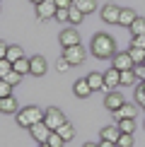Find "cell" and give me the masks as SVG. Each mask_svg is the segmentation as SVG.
<instances>
[{"label": "cell", "mask_w": 145, "mask_h": 147, "mask_svg": "<svg viewBox=\"0 0 145 147\" xmlns=\"http://www.w3.org/2000/svg\"><path fill=\"white\" fill-rule=\"evenodd\" d=\"M89 51H92V56L99 58V60L114 58L116 56V41H114L109 34H97L92 39V44H89Z\"/></svg>", "instance_id": "1"}, {"label": "cell", "mask_w": 145, "mask_h": 147, "mask_svg": "<svg viewBox=\"0 0 145 147\" xmlns=\"http://www.w3.org/2000/svg\"><path fill=\"white\" fill-rule=\"evenodd\" d=\"M46 116V109H39V106H27L17 113V123L22 128H32L34 123H41Z\"/></svg>", "instance_id": "2"}, {"label": "cell", "mask_w": 145, "mask_h": 147, "mask_svg": "<svg viewBox=\"0 0 145 147\" xmlns=\"http://www.w3.org/2000/svg\"><path fill=\"white\" fill-rule=\"evenodd\" d=\"M44 123L51 128V130H58V128L65 123V116H63V111H60V109L48 106V109H46V116H44Z\"/></svg>", "instance_id": "3"}, {"label": "cell", "mask_w": 145, "mask_h": 147, "mask_svg": "<svg viewBox=\"0 0 145 147\" xmlns=\"http://www.w3.org/2000/svg\"><path fill=\"white\" fill-rule=\"evenodd\" d=\"M56 12H58L56 0H44V3L36 5V17L39 20H56Z\"/></svg>", "instance_id": "4"}, {"label": "cell", "mask_w": 145, "mask_h": 147, "mask_svg": "<svg viewBox=\"0 0 145 147\" xmlns=\"http://www.w3.org/2000/svg\"><path fill=\"white\" fill-rule=\"evenodd\" d=\"M114 68H116V70H121V72H126V70H136V60H133L131 58V53L128 51H123V53H116V56H114Z\"/></svg>", "instance_id": "5"}, {"label": "cell", "mask_w": 145, "mask_h": 147, "mask_svg": "<svg viewBox=\"0 0 145 147\" xmlns=\"http://www.w3.org/2000/svg\"><path fill=\"white\" fill-rule=\"evenodd\" d=\"M29 133H32V138H34L39 145H44V142H48V138H51L53 130L44 123V121H41V123H34L32 128H29Z\"/></svg>", "instance_id": "6"}, {"label": "cell", "mask_w": 145, "mask_h": 147, "mask_svg": "<svg viewBox=\"0 0 145 147\" xmlns=\"http://www.w3.org/2000/svg\"><path fill=\"white\" fill-rule=\"evenodd\" d=\"M63 56L68 58V63H70V65H80L87 53H85L82 44H77V46H68V48H63Z\"/></svg>", "instance_id": "7"}, {"label": "cell", "mask_w": 145, "mask_h": 147, "mask_svg": "<svg viewBox=\"0 0 145 147\" xmlns=\"http://www.w3.org/2000/svg\"><path fill=\"white\" fill-rule=\"evenodd\" d=\"M58 41H60V46H63V48H68V46H77V44H80V34H77V29H75V27H68V29H63V32H60Z\"/></svg>", "instance_id": "8"}, {"label": "cell", "mask_w": 145, "mask_h": 147, "mask_svg": "<svg viewBox=\"0 0 145 147\" xmlns=\"http://www.w3.org/2000/svg\"><path fill=\"white\" fill-rule=\"evenodd\" d=\"M121 84V70H116L111 65L106 72H104V92H114Z\"/></svg>", "instance_id": "9"}, {"label": "cell", "mask_w": 145, "mask_h": 147, "mask_svg": "<svg viewBox=\"0 0 145 147\" xmlns=\"http://www.w3.org/2000/svg\"><path fill=\"white\" fill-rule=\"evenodd\" d=\"M119 17H121V7L119 5H104L102 7V20H104L106 24H119Z\"/></svg>", "instance_id": "10"}, {"label": "cell", "mask_w": 145, "mask_h": 147, "mask_svg": "<svg viewBox=\"0 0 145 147\" xmlns=\"http://www.w3.org/2000/svg\"><path fill=\"white\" fill-rule=\"evenodd\" d=\"M104 104H106V109H109V111L114 113V111H119V109L126 104V99L119 94L116 89H114V92H106V99H104Z\"/></svg>", "instance_id": "11"}, {"label": "cell", "mask_w": 145, "mask_h": 147, "mask_svg": "<svg viewBox=\"0 0 145 147\" xmlns=\"http://www.w3.org/2000/svg\"><path fill=\"white\" fill-rule=\"evenodd\" d=\"M138 116V104H123L119 111H114V118L121 121V118H136Z\"/></svg>", "instance_id": "12"}, {"label": "cell", "mask_w": 145, "mask_h": 147, "mask_svg": "<svg viewBox=\"0 0 145 147\" xmlns=\"http://www.w3.org/2000/svg\"><path fill=\"white\" fill-rule=\"evenodd\" d=\"M72 92H75V96H80V99H87V96L92 94V87H89V82H87V77H82V80H77V82L72 84Z\"/></svg>", "instance_id": "13"}, {"label": "cell", "mask_w": 145, "mask_h": 147, "mask_svg": "<svg viewBox=\"0 0 145 147\" xmlns=\"http://www.w3.org/2000/svg\"><path fill=\"white\" fill-rule=\"evenodd\" d=\"M29 63H32V75L34 77H41L46 72V58L44 56H32V58H29Z\"/></svg>", "instance_id": "14"}, {"label": "cell", "mask_w": 145, "mask_h": 147, "mask_svg": "<svg viewBox=\"0 0 145 147\" xmlns=\"http://www.w3.org/2000/svg\"><path fill=\"white\" fill-rule=\"evenodd\" d=\"M0 111H3V113H20L17 99H15V96H3V99H0Z\"/></svg>", "instance_id": "15"}, {"label": "cell", "mask_w": 145, "mask_h": 147, "mask_svg": "<svg viewBox=\"0 0 145 147\" xmlns=\"http://www.w3.org/2000/svg\"><path fill=\"white\" fill-rule=\"evenodd\" d=\"M138 20V15L131 7H121V17H119V27H131L133 22Z\"/></svg>", "instance_id": "16"}, {"label": "cell", "mask_w": 145, "mask_h": 147, "mask_svg": "<svg viewBox=\"0 0 145 147\" xmlns=\"http://www.w3.org/2000/svg\"><path fill=\"white\" fill-rule=\"evenodd\" d=\"M99 135H102V140H111V142H116V140L121 138V128L119 125H104Z\"/></svg>", "instance_id": "17"}, {"label": "cell", "mask_w": 145, "mask_h": 147, "mask_svg": "<svg viewBox=\"0 0 145 147\" xmlns=\"http://www.w3.org/2000/svg\"><path fill=\"white\" fill-rule=\"evenodd\" d=\"M87 82H89V87H92V92L104 89V72H89V75H87Z\"/></svg>", "instance_id": "18"}, {"label": "cell", "mask_w": 145, "mask_h": 147, "mask_svg": "<svg viewBox=\"0 0 145 147\" xmlns=\"http://www.w3.org/2000/svg\"><path fill=\"white\" fill-rule=\"evenodd\" d=\"M56 133H58V135H60V138L65 140V142H70V140L75 138V128H72V123H68V121H65V123L60 125V128H58Z\"/></svg>", "instance_id": "19"}, {"label": "cell", "mask_w": 145, "mask_h": 147, "mask_svg": "<svg viewBox=\"0 0 145 147\" xmlns=\"http://www.w3.org/2000/svg\"><path fill=\"white\" fill-rule=\"evenodd\" d=\"M75 7L82 10L85 15H92V12L97 10V0H75Z\"/></svg>", "instance_id": "20"}, {"label": "cell", "mask_w": 145, "mask_h": 147, "mask_svg": "<svg viewBox=\"0 0 145 147\" xmlns=\"http://www.w3.org/2000/svg\"><path fill=\"white\" fill-rule=\"evenodd\" d=\"M136 82H140L136 75V70H126V72H121V84L123 87H131V84H136Z\"/></svg>", "instance_id": "21"}, {"label": "cell", "mask_w": 145, "mask_h": 147, "mask_svg": "<svg viewBox=\"0 0 145 147\" xmlns=\"http://www.w3.org/2000/svg\"><path fill=\"white\" fill-rule=\"evenodd\" d=\"M128 29H131V34H133V36H143V34H145V17H138V20L133 22Z\"/></svg>", "instance_id": "22"}, {"label": "cell", "mask_w": 145, "mask_h": 147, "mask_svg": "<svg viewBox=\"0 0 145 147\" xmlns=\"http://www.w3.org/2000/svg\"><path fill=\"white\" fill-rule=\"evenodd\" d=\"M116 125L121 128V133H133L136 130V118H121L116 121Z\"/></svg>", "instance_id": "23"}, {"label": "cell", "mask_w": 145, "mask_h": 147, "mask_svg": "<svg viewBox=\"0 0 145 147\" xmlns=\"http://www.w3.org/2000/svg\"><path fill=\"white\" fill-rule=\"evenodd\" d=\"M128 53H131V58L136 60V63H145V48L131 46V48H128Z\"/></svg>", "instance_id": "24"}, {"label": "cell", "mask_w": 145, "mask_h": 147, "mask_svg": "<svg viewBox=\"0 0 145 147\" xmlns=\"http://www.w3.org/2000/svg\"><path fill=\"white\" fill-rule=\"evenodd\" d=\"M20 58H24V51H22V46H10V51H7V60H20Z\"/></svg>", "instance_id": "25"}, {"label": "cell", "mask_w": 145, "mask_h": 147, "mask_svg": "<svg viewBox=\"0 0 145 147\" xmlns=\"http://www.w3.org/2000/svg\"><path fill=\"white\" fill-rule=\"evenodd\" d=\"M119 147H133V133H121V138L116 140Z\"/></svg>", "instance_id": "26"}, {"label": "cell", "mask_w": 145, "mask_h": 147, "mask_svg": "<svg viewBox=\"0 0 145 147\" xmlns=\"http://www.w3.org/2000/svg\"><path fill=\"white\" fill-rule=\"evenodd\" d=\"M82 17H85V12H82V10H77L75 5H72V7H70V24H80V22H82Z\"/></svg>", "instance_id": "27"}, {"label": "cell", "mask_w": 145, "mask_h": 147, "mask_svg": "<svg viewBox=\"0 0 145 147\" xmlns=\"http://www.w3.org/2000/svg\"><path fill=\"white\" fill-rule=\"evenodd\" d=\"M10 72H12V60H7V58H0V77L10 75Z\"/></svg>", "instance_id": "28"}, {"label": "cell", "mask_w": 145, "mask_h": 147, "mask_svg": "<svg viewBox=\"0 0 145 147\" xmlns=\"http://www.w3.org/2000/svg\"><path fill=\"white\" fill-rule=\"evenodd\" d=\"M46 145H51V147H63V145H65V140L60 138V135H58L56 130H53V133H51V138H48V142H46Z\"/></svg>", "instance_id": "29"}, {"label": "cell", "mask_w": 145, "mask_h": 147, "mask_svg": "<svg viewBox=\"0 0 145 147\" xmlns=\"http://www.w3.org/2000/svg\"><path fill=\"white\" fill-rule=\"evenodd\" d=\"M12 87H15V84H10L7 80H3V82H0V99H3V96H12Z\"/></svg>", "instance_id": "30"}, {"label": "cell", "mask_w": 145, "mask_h": 147, "mask_svg": "<svg viewBox=\"0 0 145 147\" xmlns=\"http://www.w3.org/2000/svg\"><path fill=\"white\" fill-rule=\"evenodd\" d=\"M136 101H138V106H145V84H140L136 89Z\"/></svg>", "instance_id": "31"}, {"label": "cell", "mask_w": 145, "mask_h": 147, "mask_svg": "<svg viewBox=\"0 0 145 147\" xmlns=\"http://www.w3.org/2000/svg\"><path fill=\"white\" fill-rule=\"evenodd\" d=\"M56 68H58V72H65V70L70 68V63H68V58H65V56H60V58L56 60Z\"/></svg>", "instance_id": "32"}, {"label": "cell", "mask_w": 145, "mask_h": 147, "mask_svg": "<svg viewBox=\"0 0 145 147\" xmlns=\"http://www.w3.org/2000/svg\"><path fill=\"white\" fill-rule=\"evenodd\" d=\"M3 80H7L10 84H20V80H22V75H20V72H15V70H12L10 75H5Z\"/></svg>", "instance_id": "33"}, {"label": "cell", "mask_w": 145, "mask_h": 147, "mask_svg": "<svg viewBox=\"0 0 145 147\" xmlns=\"http://www.w3.org/2000/svg\"><path fill=\"white\" fill-rule=\"evenodd\" d=\"M136 75H138L140 82H145V63H138V65H136Z\"/></svg>", "instance_id": "34"}, {"label": "cell", "mask_w": 145, "mask_h": 147, "mask_svg": "<svg viewBox=\"0 0 145 147\" xmlns=\"http://www.w3.org/2000/svg\"><path fill=\"white\" fill-rule=\"evenodd\" d=\"M131 46H138V48H145V34H143V36H133V41H131Z\"/></svg>", "instance_id": "35"}, {"label": "cell", "mask_w": 145, "mask_h": 147, "mask_svg": "<svg viewBox=\"0 0 145 147\" xmlns=\"http://www.w3.org/2000/svg\"><path fill=\"white\" fill-rule=\"evenodd\" d=\"M56 5H58V7H72L75 0H56Z\"/></svg>", "instance_id": "36"}, {"label": "cell", "mask_w": 145, "mask_h": 147, "mask_svg": "<svg viewBox=\"0 0 145 147\" xmlns=\"http://www.w3.org/2000/svg\"><path fill=\"white\" fill-rule=\"evenodd\" d=\"M99 147H119V145H116V142H111V140H102Z\"/></svg>", "instance_id": "37"}, {"label": "cell", "mask_w": 145, "mask_h": 147, "mask_svg": "<svg viewBox=\"0 0 145 147\" xmlns=\"http://www.w3.org/2000/svg\"><path fill=\"white\" fill-rule=\"evenodd\" d=\"M82 147H99V145H94V142H85Z\"/></svg>", "instance_id": "38"}, {"label": "cell", "mask_w": 145, "mask_h": 147, "mask_svg": "<svg viewBox=\"0 0 145 147\" xmlns=\"http://www.w3.org/2000/svg\"><path fill=\"white\" fill-rule=\"evenodd\" d=\"M32 3H34V5H39V3H44V0H32Z\"/></svg>", "instance_id": "39"}, {"label": "cell", "mask_w": 145, "mask_h": 147, "mask_svg": "<svg viewBox=\"0 0 145 147\" xmlns=\"http://www.w3.org/2000/svg\"><path fill=\"white\" fill-rule=\"evenodd\" d=\"M39 147H51V145H46V142H44V145H39Z\"/></svg>", "instance_id": "40"}, {"label": "cell", "mask_w": 145, "mask_h": 147, "mask_svg": "<svg viewBox=\"0 0 145 147\" xmlns=\"http://www.w3.org/2000/svg\"><path fill=\"white\" fill-rule=\"evenodd\" d=\"M143 84H145V82H143Z\"/></svg>", "instance_id": "41"}, {"label": "cell", "mask_w": 145, "mask_h": 147, "mask_svg": "<svg viewBox=\"0 0 145 147\" xmlns=\"http://www.w3.org/2000/svg\"><path fill=\"white\" fill-rule=\"evenodd\" d=\"M143 109H145V106H143Z\"/></svg>", "instance_id": "42"}]
</instances>
